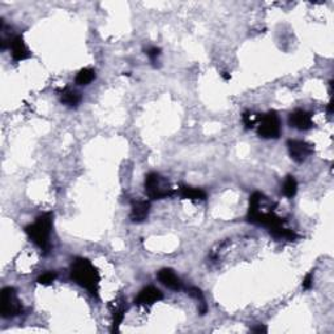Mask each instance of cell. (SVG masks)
Listing matches in <instances>:
<instances>
[{"instance_id": "cell-17", "label": "cell", "mask_w": 334, "mask_h": 334, "mask_svg": "<svg viewBox=\"0 0 334 334\" xmlns=\"http://www.w3.org/2000/svg\"><path fill=\"white\" fill-rule=\"evenodd\" d=\"M283 195L286 196L287 198H292L298 192V181L295 179V176L287 175L282 185Z\"/></svg>"}, {"instance_id": "cell-16", "label": "cell", "mask_w": 334, "mask_h": 334, "mask_svg": "<svg viewBox=\"0 0 334 334\" xmlns=\"http://www.w3.org/2000/svg\"><path fill=\"white\" fill-rule=\"evenodd\" d=\"M125 306L124 304H116L115 309L113 311V329L111 331H119V326L122 325L123 320H124V313H125Z\"/></svg>"}, {"instance_id": "cell-13", "label": "cell", "mask_w": 334, "mask_h": 334, "mask_svg": "<svg viewBox=\"0 0 334 334\" xmlns=\"http://www.w3.org/2000/svg\"><path fill=\"white\" fill-rule=\"evenodd\" d=\"M81 94L71 88H64L60 91V102L71 108L77 107L81 102Z\"/></svg>"}, {"instance_id": "cell-5", "label": "cell", "mask_w": 334, "mask_h": 334, "mask_svg": "<svg viewBox=\"0 0 334 334\" xmlns=\"http://www.w3.org/2000/svg\"><path fill=\"white\" fill-rule=\"evenodd\" d=\"M257 133L265 140H275L281 136V120L275 111L264 114L258 119Z\"/></svg>"}, {"instance_id": "cell-19", "label": "cell", "mask_w": 334, "mask_h": 334, "mask_svg": "<svg viewBox=\"0 0 334 334\" xmlns=\"http://www.w3.org/2000/svg\"><path fill=\"white\" fill-rule=\"evenodd\" d=\"M57 277L58 274L55 272H46L38 277L37 282L40 283V285H42V286H50V285L57 280Z\"/></svg>"}, {"instance_id": "cell-23", "label": "cell", "mask_w": 334, "mask_h": 334, "mask_svg": "<svg viewBox=\"0 0 334 334\" xmlns=\"http://www.w3.org/2000/svg\"><path fill=\"white\" fill-rule=\"evenodd\" d=\"M251 330L253 331V333H266V331H268V328H266L265 325H257V326H253L252 329H251Z\"/></svg>"}, {"instance_id": "cell-9", "label": "cell", "mask_w": 334, "mask_h": 334, "mask_svg": "<svg viewBox=\"0 0 334 334\" xmlns=\"http://www.w3.org/2000/svg\"><path fill=\"white\" fill-rule=\"evenodd\" d=\"M9 50H11L12 59L14 62H23V60L29 59L31 57V52L29 51V48L26 47L25 42H24L21 35H14L11 38L9 42Z\"/></svg>"}, {"instance_id": "cell-24", "label": "cell", "mask_w": 334, "mask_h": 334, "mask_svg": "<svg viewBox=\"0 0 334 334\" xmlns=\"http://www.w3.org/2000/svg\"><path fill=\"white\" fill-rule=\"evenodd\" d=\"M221 76H222V79L225 80V81H230V80H231V75L227 73V72H224V73H221Z\"/></svg>"}, {"instance_id": "cell-4", "label": "cell", "mask_w": 334, "mask_h": 334, "mask_svg": "<svg viewBox=\"0 0 334 334\" xmlns=\"http://www.w3.org/2000/svg\"><path fill=\"white\" fill-rule=\"evenodd\" d=\"M24 313V306L14 287H4L0 292V314L3 319H13Z\"/></svg>"}, {"instance_id": "cell-21", "label": "cell", "mask_w": 334, "mask_h": 334, "mask_svg": "<svg viewBox=\"0 0 334 334\" xmlns=\"http://www.w3.org/2000/svg\"><path fill=\"white\" fill-rule=\"evenodd\" d=\"M145 54L149 57V59L152 60L153 63H156L157 58L161 57L162 54V50L159 47H156V46H152V47H147L145 48Z\"/></svg>"}, {"instance_id": "cell-8", "label": "cell", "mask_w": 334, "mask_h": 334, "mask_svg": "<svg viewBox=\"0 0 334 334\" xmlns=\"http://www.w3.org/2000/svg\"><path fill=\"white\" fill-rule=\"evenodd\" d=\"M289 125L298 131H309L311 128H313L314 124L313 120H312V115L308 111L298 108L289 115Z\"/></svg>"}, {"instance_id": "cell-18", "label": "cell", "mask_w": 334, "mask_h": 334, "mask_svg": "<svg viewBox=\"0 0 334 334\" xmlns=\"http://www.w3.org/2000/svg\"><path fill=\"white\" fill-rule=\"evenodd\" d=\"M270 235L275 239H283V240H289V242L295 240V239L298 238V235L292 231V230L286 229V227L283 226L277 227V229L274 230H270Z\"/></svg>"}, {"instance_id": "cell-1", "label": "cell", "mask_w": 334, "mask_h": 334, "mask_svg": "<svg viewBox=\"0 0 334 334\" xmlns=\"http://www.w3.org/2000/svg\"><path fill=\"white\" fill-rule=\"evenodd\" d=\"M69 275L76 285L88 290L93 296L98 298L101 275H99L98 269L91 264V261L84 257L75 258L71 264Z\"/></svg>"}, {"instance_id": "cell-10", "label": "cell", "mask_w": 334, "mask_h": 334, "mask_svg": "<svg viewBox=\"0 0 334 334\" xmlns=\"http://www.w3.org/2000/svg\"><path fill=\"white\" fill-rule=\"evenodd\" d=\"M157 277H158L159 282L164 285L167 289L174 290V291H180L183 289V282H181L180 277L170 268H163V269L159 270Z\"/></svg>"}, {"instance_id": "cell-25", "label": "cell", "mask_w": 334, "mask_h": 334, "mask_svg": "<svg viewBox=\"0 0 334 334\" xmlns=\"http://www.w3.org/2000/svg\"><path fill=\"white\" fill-rule=\"evenodd\" d=\"M328 113L329 114L333 113V102H331V101H330V102H329V105H328Z\"/></svg>"}, {"instance_id": "cell-3", "label": "cell", "mask_w": 334, "mask_h": 334, "mask_svg": "<svg viewBox=\"0 0 334 334\" xmlns=\"http://www.w3.org/2000/svg\"><path fill=\"white\" fill-rule=\"evenodd\" d=\"M145 192L150 200H163L173 196L174 190L164 176L158 173H149L144 180Z\"/></svg>"}, {"instance_id": "cell-15", "label": "cell", "mask_w": 334, "mask_h": 334, "mask_svg": "<svg viewBox=\"0 0 334 334\" xmlns=\"http://www.w3.org/2000/svg\"><path fill=\"white\" fill-rule=\"evenodd\" d=\"M96 80V71L91 68H82L81 71H79V73L76 75L75 82L77 85H89L90 82H93Z\"/></svg>"}, {"instance_id": "cell-7", "label": "cell", "mask_w": 334, "mask_h": 334, "mask_svg": "<svg viewBox=\"0 0 334 334\" xmlns=\"http://www.w3.org/2000/svg\"><path fill=\"white\" fill-rule=\"evenodd\" d=\"M163 299V292L154 286H146L137 294L133 300V304L137 307L153 306L154 303Z\"/></svg>"}, {"instance_id": "cell-11", "label": "cell", "mask_w": 334, "mask_h": 334, "mask_svg": "<svg viewBox=\"0 0 334 334\" xmlns=\"http://www.w3.org/2000/svg\"><path fill=\"white\" fill-rule=\"evenodd\" d=\"M149 212H150L149 201H145V200H136V201L132 202V207H131V214H129L131 221L135 222V224L144 222L145 219L147 218Z\"/></svg>"}, {"instance_id": "cell-12", "label": "cell", "mask_w": 334, "mask_h": 334, "mask_svg": "<svg viewBox=\"0 0 334 334\" xmlns=\"http://www.w3.org/2000/svg\"><path fill=\"white\" fill-rule=\"evenodd\" d=\"M179 195L185 200H192V201H202L207 200V192L201 188L190 187V185H181L179 188Z\"/></svg>"}, {"instance_id": "cell-22", "label": "cell", "mask_w": 334, "mask_h": 334, "mask_svg": "<svg viewBox=\"0 0 334 334\" xmlns=\"http://www.w3.org/2000/svg\"><path fill=\"white\" fill-rule=\"evenodd\" d=\"M313 285V273H308V274L304 277L303 283H302V286H303L304 290H309Z\"/></svg>"}, {"instance_id": "cell-2", "label": "cell", "mask_w": 334, "mask_h": 334, "mask_svg": "<svg viewBox=\"0 0 334 334\" xmlns=\"http://www.w3.org/2000/svg\"><path fill=\"white\" fill-rule=\"evenodd\" d=\"M52 226H54V213L47 212L38 215L33 224L25 227L26 235L35 246L42 249L45 255L51 248L50 235H51Z\"/></svg>"}, {"instance_id": "cell-20", "label": "cell", "mask_w": 334, "mask_h": 334, "mask_svg": "<svg viewBox=\"0 0 334 334\" xmlns=\"http://www.w3.org/2000/svg\"><path fill=\"white\" fill-rule=\"evenodd\" d=\"M242 119H243V123L247 129H252V128L255 127L256 122H257V118H256L251 111H244Z\"/></svg>"}, {"instance_id": "cell-14", "label": "cell", "mask_w": 334, "mask_h": 334, "mask_svg": "<svg viewBox=\"0 0 334 334\" xmlns=\"http://www.w3.org/2000/svg\"><path fill=\"white\" fill-rule=\"evenodd\" d=\"M187 294L190 295L191 298H193V299H196L198 302V312H200V314H205L208 312V304H207V300H205V296L204 294H202V291L198 287H188L187 289Z\"/></svg>"}, {"instance_id": "cell-6", "label": "cell", "mask_w": 334, "mask_h": 334, "mask_svg": "<svg viewBox=\"0 0 334 334\" xmlns=\"http://www.w3.org/2000/svg\"><path fill=\"white\" fill-rule=\"evenodd\" d=\"M287 150L291 157V159L296 163H302L306 161L312 153H313V146L311 144L302 140H289L287 141Z\"/></svg>"}]
</instances>
